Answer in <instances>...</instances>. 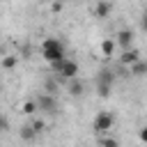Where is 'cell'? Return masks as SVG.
<instances>
[{
    "label": "cell",
    "mask_w": 147,
    "mask_h": 147,
    "mask_svg": "<svg viewBox=\"0 0 147 147\" xmlns=\"http://www.w3.org/2000/svg\"><path fill=\"white\" fill-rule=\"evenodd\" d=\"M21 113H23V115H37V113H39V108H37V101H34V99H28V101H23V103H21Z\"/></svg>",
    "instance_id": "12"
},
{
    "label": "cell",
    "mask_w": 147,
    "mask_h": 147,
    "mask_svg": "<svg viewBox=\"0 0 147 147\" xmlns=\"http://www.w3.org/2000/svg\"><path fill=\"white\" fill-rule=\"evenodd\" d=\"M85 92V85L78 80V76L76 78H69V94H74V96H80Z\"/></svg>",
    "instance_id": "10"
},
{
    "label": "cell",
    "mask_w": 147,
    "mask_h": 147,
    "mask_svg": "<svg viewBox=\"0 0 147 147\" xmlns=\"http://www.w3.org/2000/svg\"><path fill=\"white\" fill-rule=\"evenodd\" d=\"M30 126H32V129H34V131H37V133H41V131H44V129H46V122H44V119H37V117H34V119H32V124H30Z\"/></svg>",
    "instance_id": "16"
},
{
    "label": "cell",
    "mask_w": 147,
    "mask_h": 147,
    "mask_svg": "<svg viewBox=\"0 0 147 147\" xmlns=\"http://www.w3.org/2000/svg\"><path fill=\"white\" fill-rule=\"evenodd\" d=\"M138 136H140V140H142V142H147V126H142Z\"/></svg>",
    "instance_id": "20"
},
{
    "label": "cell",
    "mask_w": 147,
    "mask_h": 147,
    "mask_svg": "<svg viewBox=\"0 0 147 147\" xmlns=\"http://www.w3.org/2000/svg\"><path fill=\"white\" fill-rule=\"evenodd\" d=\"M110 90H113L110 83H101V80H96V94H99L101 99H108V96H110Z\"/></svg>",
    "instance_id": "13"
},
{
    "label": "cell",
    "mask_w": 147,
    "mask_h": 147,
    "mask_svg": "<svg viewBox=\"0 0 147 147\" xmlns=\"http://www.w3.org/2000/svg\"><path fill=\"white\" fill-rule=\"evenodd\" d=\"M21 138H23V140H34V138H37V131L28 124V126H23V129H21Z\"/></svg>",
    "instance_id": "15"
},
{
    "label": "cell",
    "mask_w": 147,
    "mask_h": 147,
    "mask_svg": "<svg viewBox=\"0 0 147 147\" xmlns=\"http://www.w3.org/2000/svg\"><path fill=\"white\" fill-rule=\"evenodd\" d=\"M110 11H113L110 0H96V5H94V16L96 18H108Z\"/></svg>",
    "instance_id": "5"
},
{
    "label": "cell",
    "mask_w": 147,
    "mask_h": 147,
    "mask_svg": "<svg viewBox=\"0 0 147 147\" xmlns=\"http://www.w3.org/2000/svg\"><path fill=\"white\" fill-rule=\"evenodd\" d=\"M51 69H53L57 76L67 78V80L78 76V62H74V60H67V57H62V60H57V62H51Z\"/></svg>",
    "instance_id": "2"
},
{
    "label": "cell",
    "mask_w": 147,
    "mask_h": 147,
    "mask_svg": "<svg viewBox=\"0 0 147 147\" xmlns=\"http://www.w3.org/2000/svg\"><path fill=\"white\" fill-rule=\"evenodd\" d=\"M115 41H117L122 48H129V46L133 44V32L124 28V30H119V32H117V39H115Z\"/></svg>",
    "instance_id": "7"
},
{
    "label": "cell",
    "mask_w": 147,
    "mask_h": 147,
    "mask_svg": "<svg viewBox=\"0 0 147 147\" xmlns=\"http://www.w3.org/2000/svg\"><path fill=\"white\" fill-rule=\"evenodd\" d=\"M129 74H133V76H145V74H147V62L136 60L133 64H129Z\"/></svg>",
    "instance_id": "11"
},
{
    "label": "cell",
    "mask_w": 147,
    "mask_h": 147,
    "mask_svg": "<svg viewBox=\"0 0 147 147\" xmlns=\"http://www.w3.org/2000/svg\"><path fill=\"white\" fill-rule=\"evenodd\" d=\"M115 46H117V41H115V39H103V41H101V46H99V51H101V55H103V57H110V55H115Z\"/></svg>",
    "instance_id": "9"
},
{
    "label": "cell",
    "mask_w": 147,
    "mask_h": 147,
    "mask_svg": "<svg viewBox=\"0 0 147 147\" xmlns=\"http://www.w3.org/2000/svg\"><path fill=\"white\" fill-rule=\"evenodd\" d=\"M16 67H18V55H2V57H0V69L11 71V69H16Z\"/></svg>",
    "instance_id": "8"
},
{
    "label": "cell",
    "mask_w": 147,
    "mask_h": 147,
    "mask_svg": "<svg viewBox=\"0 0 147 147\" xmlns=\"http://www.w3.org/2000/svg\"><path fill=\"white\" fill-rule=\"evenodd\" d=\"M136 60H140V53L133 48V46H129V48H122V55H119V62L124 64V67H129V64H133Z\"/></svg>",
    "instance_id": "6"
},
{
    "label": "cell",
    "mask_w": 147,
    "mask_h": 147,
    "mask_svg": "<svg viewBox=\"0 0 147 147\" xmlns=\"http://www.w3.org/2000/svg\"><path fill=\"white\" fill-rule=\"evenodd\" d=\"M51 9H53V11H60V9H62V0H57V2H53V5H51Z\"/></svg>",
    "instance_id": "21"
},
{
    "label": "cell",
    "mask_w": 147,
    "mask_h": 147,
    "mask_svg": "<svg viewBox=\"0 0 147 147\" xmlns=\"http://www.w3.org/2000/svg\"><path fill=\"white\" fill-rule=\"evenodd\" d=\"M99 145H106V147H115V145H117V140L108 136V138H99Z\"/></svg>",
    "instance_id": "18"
},
{
    "label": "cell",
    "mask_w": 147,
    "mask_h": 147,
    "mask_svg": "<svg viewBox=\"0 0 147 147\" xmlns=\"http://www.w3.org/2000/svg\"><path fill=\"white\" fill-rule=\"evenodd\" d=\"M41 57H44L48 64L62 60V57H64V44H62L60 39H55V37L44 39V44H41Z\"/></svg>",
    "instance_id": "1"
},
{
    "label": "cell",
    "mask_w": 147,
    "mask_h": 147,
    "mask_svg": "<svg viewBox=\"0 0 147 147\" xmlns=\"http://www.w3.org/2000/svg\"><path fill=\"white\" fill-rule=\"evenodd\" d=\"M37 108L41 110V113H46V115H55L57 113V99H55V94H51V92H41V94H37Z\"/></svg>",
    "instance_id": "3"
},
{
    "label": "cell",
    "mask_w": 147,
    "mask_h": 147,
    "mask_svg": "<svg viewBox=\"0 0 147 147\" xmlns=\"http://www.w3.org/2000/svg\"><path fill=\"white\" fill-rule=\"evenodd\" d=\"M113 126H115V115L108 113V110H101V113L94 117V122H92V129H94L96 133H108Z\"/></svg>",
    "instance_id": "4"
},
{
    "label": "cell",
    "mask_w": 147,
    "mask_h": 147,
    "mask_svg": "<svg viewBox=\"0 0 147 147\" xmlns=\"http://www.w3.org/2000/svg\"><path fill=\"white\" fill-rule=\"evenodd\" d=\"M96 80H101V83H110V85H113V83H115V74H113L110 69H101Z\"/></svg>",
    "instance_id": "14"
},
{
    "label": "cell",
    "mask_w": 147,
    "mask_h": 147,
    "mask_svg": "<svg viewBox=\"0 0 147 147\" xmlns=\"http://www.w3.org/2000/svg\"><path fill=\"white\" fill-rule=\"evenodd\" d=\"M7 131H9V119H7V115L0 113V133H7Z\"/></svg>",
    "instance_id": "17"
},
{
    "label": "cell",
    "mask_w": 147,
    "mask_h": 147,
    "mask_svg": "<svg viewBox=\"0 0 147 147\" xmlns=\"http://www.w3.org/2000/svg\"><path fill=\"white\" fill-rule=\"evenodd\" d=\"M140 28L147 32V11H145V14H142V18H140Z\"/></svg>",
    "instance_id": "19"
}]
</instances>
